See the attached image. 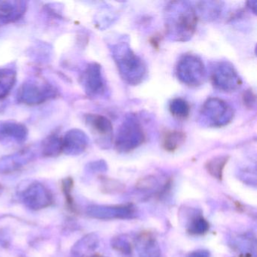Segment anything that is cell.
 <instances>
[{
  "label": "cell",
  "instance_id": "obj_1",
  "mask_svg": "<svg viewBox=\"0 0 257 257\" xmlns=\"http://www.w3.org/2000/svg\"><path fill=\"white\" fill-rule=\"evenodd\" d=\"M165 32L174 42H188L196 31L198 16L195 7L187 1H171L164 11Z\"/></svg>",
  "mask_w": 257,
  "mask_h": 257
},
{
  "label": "cell",
  "instance_id": "obj_2",
  "mask_svg": "<svg viewBox=\"0 0 257 257\" xmlns=\"http://www.w3.org/2000/svg\"><path fill=\"white\" fill-rule=\"evenodd\" d=\"M109 50L124 82L136 86L144 82L147 77V65L144 60L135 53L128 41L118 40L109 46Z\"/></svg>",
  "mask_w": 257,
  "mask_h": 257
},
{
  "label": "cell",
  "instance_id": "obj_3",
  "mask_svg": "<svg viewBox=\"0 0 257 257\" xmlns=\"http://www.w3.org/2000/svg\"><path fill=\"white\" fill-rule=\"evenodd\" d=\"M145 141V132L138 115L133 113L126 115L115 137V150L120 153H131Z\"/></svg>",
  "mask_w": 257,
  "mask_h": 257
},
{
  "label": "cell",
  "instance_id": "obj_4",
  "mask_svg": "<svg viewBox=\"0 0 257 257\" xmlns=\"http://www.w3.org/2000/svg\"><path fill=\"white\" fill-rule=\"evenodd\" d=\"M175 73L178 80L189 87L201 86L207 78L205 65L195 54L182 55L176 65Z\"/></svg>",
  "mask_w": 257,
  "mask_h": 257
},
{
  "label": "cell",
  "instance_id": "obj_5",
  "mask_svg": "<svg viewBox=\"0 0 257 257\" xmlns=\"http://www.w3.org/2000/svg\"><path fill=\"white\" fill-rule=\"evenodd\" d=\"M232 107L222 99L209 97L203 103L199 113V121L209 127L228 125L234 118Z\"/></svg>",
  "mask_w": 257,
  "mask_h": 257
},
{
  "label": "cell",
  "instance_id": "obj_6",
  "mask_svg": "<svg viewBox=\"0 0 257 257\" xmlns=\"http://www.w3.org/2000/svg\"><path fill=\"white\" fill-rule=\"evenodd\" d=\"M209 76L213 86L222 92H234L238 90L243 83L235 67L227 61L212 62Z\"/></svg>",
  "mask_w": 257,
  "mask_h": 257
},
{
  "label": "cell",
  "instance_id": "obj_7",
  "mask_svg": "<svg viewBox=\"0 0 257 257\" xmlns=\"http://www.w3.org/2000/svg\"><path fill=\"white\" fill-rule=\"evenodd\" d=\"M81 82L87 95L91 98H100L107 92V84L103 70L97 63L88 64L81 76Z\"/></svg>",
  "mask_w": 257,
  "mask_h": 257
},
{
  "label": "cell",
  "instance_id": "obj_8",
  "mask_svg": "<svg viewBox=\"0 0 257 257\" xmlns=\"http://www.w3.org/2000/svg\"><path fill=\"white\" fill-rule=\"evenodd\" d=\"M85 122L100 148L107 150L113 142V127L109 118L99 114H87Z\"/></svg>",
  "mask_w": 257,
  "mask_h": 257
},
{
  "label": "cell",
  "instance_id": "obj_9",
  "mask_svg": "<svg viewBox=\"0 0 257 257\" xmlns=\"http://www.w3.org/2000/svg\"><path fill=\"white\" fill-rule=\"evenodd\" d=\"M86 213L89 217L99 220H112V219H133L138 217V210L132 204L119 205H103L92 204L86 209Z\"/></svg>",
  "mask_w": 257,
  "mask_h": 257
},
{
  "label": "cell",
  "instance_id": "obj_10",
  "mask_svg": "<svg viewBox=\"0 0 257 257\" xmlns=\"http://www.w3.org/2000/svg\"><path fill=\"white\" fill-rule=\"evenodd\" d=\"M21 195L25 206L33 210H43L54 201L51 191L40 182H31L22 189Z\"/></svg>",
  "mask_w": 257,
  "mask_h": 257
},
{
  "label": "cell",
  "instance_id": "obj_11",
  "mask_svg": "<svg viewBox=\"0 0 257 257\" xmlns=\"http://www.w3.org/2000/svg\"><path fill=\"white\" fill-rule=\"evenodd\" d=\"M57 91L48 82L41 80H31L22 85L19 90L20 101L28 104H39L55 97Z\"/></svg>",
  "mask_w": 257,
  "mask_h": 257
},
{
  "label": "cell",
  "instance_id": "obj_12",
  "mask_svg": "<svg viewBox=\"0 0 257 257\" xmlns=\"http://www.w3.org/2000/svg\"><path fill=\"white\" fill-rule=\"evenodd\" d=\"M135 243L138 257H163L157 238L150 231L140 233Z\"/></svg>",
  "mask_w": 257,
  "mask_h": 257
},
{
  "label": "cell",
  "instance_id": "obj_13",
  "mask_svg": "<svg viewBox=\"0 0 257 257\" xmlns=\"http://www.w3.org/2000/svg\"><path fill=\"white\" fill-rule=\"evenodd\" d=\"M88 142L89 140L85 132L74 129L62 138L63 152L71 156L82 154L88 147Z\"/></svg>",
  "mask_w": 257,
  "mask_h": 257
},
{
  "label": "cell",
  "instance_id": "obj_14",
  "mask_svg": "<svg viewBox=\"0 0 257 257\" xmlns=\"http://www.w3.org/2000/svg\"><path fill=\"white\" fill-rule=\"evenodd\" d=\"M100 246V238L96 233H89L79 239L72 247L71 252L74 257H91L97 253L96 250Z\"/></svg>",
  "mask_w": 257,
  "mask_h": 257
},
{
  "label": "cell",
  "instance_id": "obj_15",
  "mask_svg": "<svg viewBox=\"0 0 257 257\" xmlns=\"http://www.w3.org/2000/svg\"><path fill=\"white\" fill-rule=\"evenodd\" d=\"M186 213L188 215L185 225L188 233L192 235H202L208 231L210 224L199 210L192 208Z\"/></svg>",
  "mask_w": 257,
  "mask_h": 257
},
{
  "label": "cell",
  "instance_id": "obj_16",
  "mask_svg": "<svg viewBox=\"0 0 257 257\" xmlns=\"http://www.w3.org/2000/svg\"><path fill=\"white\" fill-rule=\"evenodd\" d=\"M26 3L22 1H0V21L6 23L20 19L26 12Z\"/></svg>",
  "mask_w": 257,
  "mask_h": 257
},
{
  "label": "cell",
  "instance_id": "obj_17",
  "mask_svg": "<svg viewBox=\"0 0 257 257\" xmlns=\"http://www.w3.org/2000/svg\"><path fill=\"white\" fill-rule=\"evenodd\" d=\"M34 156L28 151L20 152L0 159V173L9 174L20 169L32 161Z\"/></svg>",
  "mask_w": 257,
  "mask_h": 257
},
{
  "label": "cell",
  "instance_id": "obj_18",
  "mask_svg": "<svg viewBox=\"0 0 257 257\" xmlns=\"http://www.w3.org/2000/svg\"><path fill=\"white\" fill-rule=\"evenodd\" d=\"M197 16L205 22H214L220 17L223 10V3L220 1H201L195 6Z\"/></svg>",
  "mask_w": 257,
  "mask_h": 257
},
{
  "label": "cell",
  "instance_id": "obj_19",
  "mask_svg": "<svg viewBox=\"0 0 257 257\" xmlns=\"http://www.w3.org/2000/svg\"><path fill=\"white\" fill-rule=\"evenodd\" d=\"M231 245L238 257H255V239L250 233L236 236Z\"/></svg>",
  "mask_w": 257,
  "mask_h": 257
},
{
  "label": "cell",
  "instance_id": "obj_20",
  "mask_svg": "<svg viewBox=\"0 0 257 257\" xmlns=\"http://www.w3.org/2000/svg\"><path fill=\"white\" fill-rule=\"evenodd\" d=\"M26 127L17 123L11 121L0 122V141H13L17 142L26 140Z\"/></svg>",
  "mask_w": 257,
  "mask_h": 257
},
{
  "label": "cell",
  "instance_id": "obj_21",
  "mask_svg": "<svg viewBox=\"0 0 257 257\" xmlns=\"http://www.w3.org/2000/svg\"><path fill=\"white\" fill-rule=\"evenodd\" d=\"M186 135L180 131H168L162 138V147L166 151L173 153L178 150L186 141Z\"/></svg>",
  "mask_w": 257,
  "mask_h": 257
},
{
  "label": "cell",
  "instance_id": "obj_22",
  "mask_svg": "<svg viewBox=\"0 0 257 257\" xmlns=\"http://www.w3.org/2000/svg\"><path fill=\"white\" fill-rule=\"evenodd\" d=\"M229 156L226 155L215 156L207 160L205 164V169L209 174L216 180H221L223 176L225 165L228 163Z\"/></svg>",
  "mask_w": 257,
  "mask_h": 257
},
{
  "label": "cell",
  "instance_id": "obj_23",
  "mask_svg": "<svg viewBox=\"0 0 257 257\" xmlns=\"http://www.w3.org/2000/svg\"><path fill=\"white\" fill-rule=\"evenodd\" d=\"M16 82V70L12 68H0V100L9 95Z\"/></svg>",
  "mask_w": 257,
  "mask_h": 257
},
{
  "label": "cell",
  "instance_id": "obj_24",
  "mask_svg": "<svg viewBox=\"0 0 257 257\" xmlns=\"http://www.w3.org/2000/svg\"><path fill=\"white\" fill-rule=\"evenodd\" d=\"M190 105L185 99L177 97L169 103V110L171 115L179 119H185L190 113Z\"/></svg>",
  "mask_w": 257,
  "mask_h": 257
},
{
  "label": "cell",
  "instance_id": "obj_25",
  "mask_svg": "<svg viewBox=\"0 0 257 257\" xmlns=\"http://www.w3.org/2000/svg\"><path fill=\"white\" fill-rule=\"evenodd\" d=\"M62 138L53 135L46 138L43 144V153L44 156L54 157L62 153Z\"/></svg>",
  "mask_w": 257,
  "mask_h": 257
},
{
  "label": "cell",
  "instance_id": "obj_26",
  "mask_svg": "<svg viewBox=\"0 0 257 257\" xmlns=\"http://www.w3.org/2000/svg\"><path fill=\"white\" fill-rule=\"evenodd\" d=\"M111 246L115 252L124 256H130L132 254V245L125 235L119 234L111 239Z\"/></svg>",
  "mask_w": 257,
  "mask_h": 257
},
{
  "label": "cell",
  "instance_id": "obj_27",
  "mask_svg": "<svg viewBox=\"0 0 257 257\" xmlns=\"http://www.w3.org/2000/svg\"><path fill=\"white\" fill-rule=\"evenodd\" d=\"M161 183L159 179L153 175L146 176L138 180L136 189L141 192H153L159 190Z\"/></svg>",
  "mask_w": 257,
  "mask_h": 257
},
{
  "label": "cell",
  "instance_id": "obj_28",
  "mask_svg": "<svg viewBox=\"0 0 257 257\" xmlns=\"http://www.w3.org/2000/svg\"><path fill=\"white\" fill-rule=\"evenodd\" d=\"M102 191L107 194H119L124 192L125 186L113 179L103 177L101 179Z\"/></svg>",
  "mask_w": 257,
  "mask_h": 257
},
{
  "label": "cell",
  "instance_id": "obj_29",
  "mask_svg": "<svg viewBox=\"0 0 257 257\" xmlns=\"http://www.w3.org/2000/svg\"><path fill=\"white\" fill-rule=\"evenodd\" d=\"M73 187V180L70 177L63 180L62 189L64 195H65L66 202H67V207L72 212H76V207H75L74 201H73V196H72V189Z\"/></svg>",
  "mask_w": 257,
  "mask_h": 257
},
{
  "label": "cell",
  "instance_id": "obj_30",
  "mask_svg": "<svg viewBox=\"0 0 257 257\" xmlns=\"http://www.w3.org/2000/svg\"><path fill=\"white\" fill-rule=\"evenodd\" d=\"M243 103L246 108L249 109H255L256 105V97L255 92L252 89H247L243 92Z\"/></svg>",
  "mask_w": 257,
  "mask_h": 257
},
{
  "label": "cell",
  "instance_id": "obj_31",
  "mask_svg": "<svg viewBox=\"0 0 257 257\" xmlns=\"http://www.w3.org/2000/svg\"><path fill=\"white\" fill-rule=\"evenodd\" d=\"M88 169L92 171H105L107 170V165L103 161L91 162L88 166Z\"/></svg>",
  "mask_w": 257,
  "mask_h": 257
},
{
  "label": "cell",
  "instance_id": "obj_32",
  "mask_svg": "<svg viewBox=\"0 0 257 257\" xmlns=\"http://www.w3.org/2000/svg\"><path fill=\"white\" fill-rule=\"evenodd\" d=\"M186 257H211L210 256V252L207 249H195L189 252Z\"/></svg>",
  "mask_w": 257,
  "mask_h": 257
},
{
  "label": "cell",
  "instance_id": "obj_33",
  "mask_svg": "<svg viewBox=\"0 0 257 257\" xmlns=\"http://www.w3.org/2000/svg\"><path fill=\"white\" fill-rule=\"evenodd\" d=\"M246 6L249 9V11L252 12V14H257V1L256 0H252V1H248L246 2Z\"/></svg>",
  "mask_w": 257,
  "mask_h": 257
},
{
  "label": "cell",
  "instance_id": "obj_34",
  "mask_svg": "<svg viewBox=\"0 0 257 257\" xmlns=\"http://www.w3.org/2000/svg\"><path fill=\"white\" fill-rule=\"evenodd\" d=\"M3 192H4V186L0 184V195H2Z\"/></svg>",
  "mask_w": 257,
  "mask_h": 257
}]
</instances>
